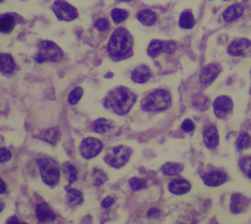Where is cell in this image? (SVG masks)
Returning <instances> with one entry per match:
<instances>
[{
    "instance_id": "obj_1",
    "label": "cell",
    "mask_w": 251,
    "mask_h": 224,
    "mask_svg": "<svg viewBox=\"0 0 251 224\" xmlns=\"http://www.w3.org/2000/svg\"><path fill=\"white\" fill-rule=\"evenodd\" d=\"M136 101L135 94L125 86H119L108 92L104 107L113 112L124 115L129 112Z\"/></svg>"
},
{
    "instance_id": "obj_2",
    "label": "cell",
    "mask_w": 251,
    "mask_h": 224,
    "mask_svg": "<svg viewBox=\"0 0 251 224\" xmlns=\"http://www.w3.org/2000/svg\"><path fill=\"white\" fill-rule=\"evenodd\" d=\"M132 45L133 40L131 34L126 28L120 27L111 34L107 50L112 58L121 60L130 56Z\"/></svg>"
},
{
    "instance_id": "obj_3",
    "label": "cell",
    "mask_w": 251,
    "mask_h": 224,
    "mask_svg": "<svg viewBox=\"0 0 251 224\" xmlns=\"http://www.w3.org/2000/svg\"><path fill=\"white\" fill-rule=\"evenodd\" d=\"M37 165L43 183L49 187L57 186L61 178V169L57 160L50 157H43L37 159Z\"/></svg>"
},
{
    "instance_id": "obj_4",
    "label": "cell",
    "mask_w": 251,
    "mask_h": 224,
    "mask_svg": "<svg viewBox=\"0 0 251 224\" xmlns=\"http://www.w3.org/2000/svg\"><path fill=\"white\" fill-rule=\"evenodd\" d=\"M64 57V51L62 48L51 40H42L39 42L37 51L33 57L34 61L38 64L46 62L57 63Z\"/></svg>"
},
{
    "instance_id": "obj_5",
    "label": "cell",
    "mask_w": 251,
    "mask_h": 224,
    "mask_svg": "<svg viewBox=\"0 0 251 224\" xmlns=\"http://www.w3.org/2000/svg\"><path fill=\"white\" fill-rule=\"evenodd\" d=\"M171 105V95L167 90L157 89L149 93L141 102L142 110L146 112H162Z\"/></svg>"
},
{
    "instance_id": "obj_6",
    "label": "cell",
    "mask_w": 251,
    "mask_h": 224,
    "mask_svg": "<svg viewBox=\"0 0 251 224\" xmlns=\"http://www.w3.org/2000/svg\"><path fill=\"white\" fill-rule=\"evenodd\" d=\"M131 150L126 146L119 145L112 148L105 156L104 160L107 164L114 168H121L129 159Z\"/></svg>"
},
{
    "instance_id": "obj_7",
    "label": "cell",
    "mask_w": 251,
    "mask_h": 224,
    "mask_svg": "<svg viewBox=\"0 0 251 224\" xmlns=\"http://www.w3.org/2000/svg\"><path fill=\"white\" fill-rule=\"evenodd\" d=\"M56 18L60 21L71 22L78 17L77 9L66 0H57L51 6Z\"/></svg>"
},
{
    "instance_id": "obj_8",
    "label": "cell",
    "mask_w": 251,
    "mask_h": 224,
    "mask_svg": "<svg viewBox=\"0 0 251 224\" xmlns=\"http://www.w3.org/2000/svg\"><path fill=\"white\" fill-rule=\"evenodd\" d=\"M79 154L85 159H90L97 157L102 149V142L95 137H86L84 138L79 145Z\"/></svg>"
},
{
    "instance_id": "obj_9",
    "label": "cell",
    "mask_w": 251,
    "mask_h": 224,
    "mask_svg": "<svg viewBox=\"0 0 251 224\" xmlns=\"http://www.w3.org/2000/svg\"><path fill=\"white\" fill-rule=\"evenodd\" d=\"M227 53L236 57H251V41L246 38L235 39L228 45Z\"/></svg>"
},
{
    "instance_id": "obj_10",
    "label": "cell",
    "mask_w": 251,
    "mask_h": 224,
    "mask_svg": "<svg viewBox=\"0 0 251 224\" xmlns=\"http://www.w3.org/2000/svg\"><path fill=\"white\" fill-rule=\"evenodd\" d=\"M176 48V45L173 41L153 40L150 42V44L148 46L147 54L152 58H156L163 52L168 53V54H173L175 52Z\"/></svg>"
},
{
    "instance_id": "obj_11",
    "label": "cell",
    "mask_w": 251,
    "mask_h": 224,
    "mask_svg": "<svg viewBox=\"0 0 251 224\" xmlns=\"http://www.w3.org/2000/svg\"><path fill=\"white\" fill-rule=\"evenodd\" d=\"M232 100L227 96H219L214 102V112L219 118H224L232 110Z\"/></svg>"
},
{
    "instance_id": "obj_12",
    "label": "cell",
    "mask_w": 251,
    "mask_h": 224,
    "mask_svg": "<svg viewBox=\"0 0 251 224\" xmlns=\"http://www.w3.org/2000/svg\"><path fill=\"white\" fill-rule=\"evenodd\" d=\"M35 216L41 223H51L56 220V214L46 202H40L35 206Z\"/></svg>"
},
{
    "instance_id": "obj_13",
    "label": "cell",
    "mask_w": 251,
    "mask_h": 224,
    "mask_svg": "<svg viewBox=\"0 0 251 224\" xmlns=\"http://www.w3.org/2000/svg\"><path fill=\"white\" fill-rule=\"evenodd\" d=\"M222 71V67L219 64H209L200 73V82L204 85L212 83Z\"/></svg>"
},
{
    "instance_id": "obj_14",
    "label": "cell",
    "mask_w": 251,
    "mask_h": 224,
    "mask_svg": "<svg viewBox=\"0 0 251 224\" xmlns=\"http://www.w3.org/2000/svg\"><path fill=\"white\" fill-rule=\"evenodd\" d=\"M204 144L208 149H214L219 144V133L215 125H210L206 127L203 133Z\"/></svg>"
},
{
    "instance_id": "obj_15",
    "label": "cell",
    "mask_w": 251,
    "mask_h": 224,
    "mask_svg": "<svg viewBox=\"0 0 251 224\" xmlns=\"http://www.w3.org/2000/svg\"><path fill=\"white\" fill-rule=\"evenodd\" d=\"M190 188H191L190 183H189L187 180L181 179V178L172 180V181L169 183V185H168L169 191H170L172 194H175V195H183V194H186L187 192H189Z\"/></svg>"
},
{
    "instance_id": "obj_16",
    "label": "cell",
    "mask_w": 251,
    "mask_h": 224,
    "mask_svg": "<svg viewBox=\"0 0 251 224\" xmlns=\"http://www.w3.org/2000/svg\"><path fill=\"white\" fill-rule=\"evenodd\" d=\"M226 174L222 171H212L203 176L205 185L210 187H217L224 184L226 181Z\"/></svg>"
},
{
    "instance_id": "obj_17",
    "label": "cell",
    "mask_w": 251,
    "mask_h": 224,
    "mask_svg": "<svg viewBox=\"0 0 251 224\" xmlns=\"http://www.w3.org/2000/svg\"><path fill=\"white\" fill-rule=\"evenodd\" d=\"M16 68V63L12 55L0 53V72L5 75L12 74Z\"/></svg>"
},
{
    "instance_id": "obj_18",
    "label": "cell",
    "mask_w": 251,
    "mask_h": 224,
    "mask_svg": "<svg viewBox=\"0 0 251 224\" xmlns=\"http://www.w3.org/2000/svg\"><path fill=\"white\" fill-rule=\"evenodd\" d=\"M247 204H248V200L244 196L235 193L230 198L229 209L232 213L237 214L244 211L247 207Z\"/></svg>"
},
{
    "instance_id": "obj_19",
    "label": "cell",
    "mask_w": 251,
    "mask_h": 224,
    "mask_svg": "<svg viewBox=\"0 0 251 224\" xmlns=\"http://www.w3.org/2000/svg\"><path fill=\"white\" fill-rule=\"evenodd\" d=\"M61 136L62 134L59 127H51L41 131L39 138L45 143H48L50 145H56L60 141Z\"/></svg>"
},
{
    "instance_id": "obj_20",
    "label": "cell",
    "mask_w": 251,
    "mask_h": 224,
    "mask_svg": "<svg viewBox=\"0 0 251 224\" xmlns=\"http://www.w3.org/2000/svg\"><path fill=\"white\" fill-rule=\"evenodd\" d=\"M66 196H67V203L71 207L79 206L83 202V194L75 188L66 187Z\"/></svg>"
},
{
    "instance_id": "obj_21",
    "label": "cell",
    "mask_w": 251,
    "mask_h": 224,
    "mask_svg": "<svg viewBox=\"0 0 251 224\" xmlns=\"http://www.w3.org/2000/svg\"><path fill=\"white\" fill-rule=\"evenodd\" d=\"M151 76L150 68L147 66L141 65L135 67L131 72V79L136 83H145Z\"/></svg>"
},
{
    "instance_id": "obj_22",
    "label": "cell",
    "mask_w": 251,
    "mask_h": 224,
    "mask_svg": "<svg viewBox=\"0 0 251 224\" xmlns=\"http://www.w3.org/2000/svg\"><path fill=\"white\" fill-rule=\"evenodd\" d=\"M16 26V19L12 14H0V32L11 33Z\"/></svg>"
},
{
    "instance_id": "obj_23",
    "label": "cell",
    "mask_w": 251,
    "mask_h": 224,
    "mask_svg": "<svg viewBox=\"0 0 251 224\" xmlns=\"http://www.w3.org/2000/svg\"><path fill=\"white\" fill-rule=\"evenodd\" d=\"M114 126H115V124L111 120L103 118V117H100V118H97L96 120H94L92 122L91 129L95 133L105 134V133L111 131L114 128Z\"/></svg>"
},
{
    "instance_id": "obj_24",
    "label": "cell",
    "mask_w": 251,
    "mask_h": 224,
    "mask_svg": "<svg viewBox=\"0 0 251 224\" xmlns=\"http://www.w3.org/2000/svg\"><path fill=\"white\" fill-rule=\"evenodd\" d=\"M61 168L68 184L71 185L75 183V180L77 179V170L75 166L70 161H64L61 165Z\"/></svg>"
},
{
    "instance_id": "obj_25",
    "label": "cell",
    "mask_w": 251,
    "mask_h": 224,
    "mask_svg": "<svg viewBox=\"0 0 251 224\" xmlns=\"http://www.w3.org/2000/svg\"><path fill=\"white\" fill-rule=\"evenodd\" d=\"M243 14V7L240 4H233L226 8L223 13V19L226 22H232Z\"/></svg>"
},
{
    "instance_id": "obj_26",
    "label": "cell",
    "mask_w": 251,
    "mask_h": 224,
    "mask_svg": "<svg viewBox=\"0 0 251 224\" xmlns=\"http://www.w3.org/2000/svg\"><path fill=\"white\" fill-rule=\"evenodd\" d=\"M136 18L144 25H152L157 20L156 14L151 10H142L138 12Z\"/></svg>"
},
{
    "instance_id": "obj_27",
    "label": "cell",
    "mask_w": 251,
    "mask_h": 224,
    "mask_svg": "<svg viewBox=\"0 0 251 224\" xmlns=\"http://www.w3.org/2000/svg\"><path fill=\"white\" fill-rule=\"evenodd\" d=\"M162 172L165 175L168 176H174L177 175L183 170V165L181 163H176V162H167L161 167Z\"/></svg>"
},
{
    "instance_id": "obj_28",
    "label": "cell",
    "mask_w": 251,
    "mask_h": 224,
    "mask_svg": "<svg viewBox=\"0 0 251 224\" xmlns=\"http://www.w3.org/2000/svg\"><path fill=\"white\" fill-rule=\"evenodd\" d=\"M194 25V18L191 12L185 11L180 15L179 18V26L182 28H192Z\"/></svg>"
},
{
    "instance_id": "obj_29",
    "label": "cell",
    "mask_w": 251,
    "mask_h": 224,
    "mask_svg": "<svg viewBox=\"0 0 251 224\" xmlns=\"http://www.w3.org/2000/svg\"><path fill=\"white\" fill-rule=\"evenodd\" d=\"M91 177H92L93 185L97 186V187L104 184L108 179L106 173L103 170L99 169V168H93L92 173H91Z\"/></svg>"
},
{
    "instance_id": "obj_30",
    "label": "cell",
    "mask_w": 251,
    "mask_h": 224,
    "mask_svg": "<svg viewBox=\"0 0 251 224\" xmlns=\"http://www.w3.org/2000/svg\"><path fill=\"white\" fill-rule=\"evenodd\" d=\"M83 95V89L80 86L74 88L68 95V103L72 106L76 105Z\"/></svg>"
},
{
    "instance_id": "obj_31",
    "label": "cell",
    "mask_w": 251,
    "mask_h": 224,
    "mask_svg": "<svg viewBox=\"0 0 251 224\" xmlns=\"http://www.w3.org/2000/svg\"><path fill=\"white\" fill-rule=\"evenodd\" d=\"M250 144H251L250 136L247 133L243 132V133L239 134V136L237 137V139L235 141V148L238 151H241V150L248 148L250 146Z\"/></svg>"
},
{
    "instance_id": "obj_32",
    "label": "cell",
    "mask_w": 251,
    "mask_h": 224,
    "mask_svg": "<svg viewBox=\"0 0 251 224\" xmlns=\"http://www.w3.org/2000/svg\"><path fill=\"white\" fill-rule=\"evenodd\" d=\"M239 168L245 176L251 179V157H245L238 161Z\"/></svg>"
},
{
    "instance_id": "obj_33",
    "label": "cell",
    "mask_w": 251,
    "mask_h": 224,
    "mask_svg": "<svg viewBox=\"0 0 251 224\" xmlns=\"http://www.w3.org/2000/svg\"><path fill=\"white\" fill-rule=\"evenodd\" d=\"M127 16H128L127 12L123 9L116 8L111 11V17L115 23H120V22H124L127 18Z\"/></svg>"
},
{
    "instance_id": "obj_34",
    "label": "cell",
    "mask_w": 251,
    "mask_h": 224,
    "mask_svg": "<svg viewBox=\"0 0 251 224\" xmlns=\"http://www.w3.org/2000/svg\"><path fill=\"white\" fill-rule=\"evenodd\" d=\"M129 186L132 190L137 191V190H141L146 186V181L142 178H137V177H132L129 180Z\"/></svg>"
},
{
    "instance_id": "obj_35",
    "label": "cell",
    "mask_w": 251,
    "mask_h": 224,
    "mask_svg": "<svg viewBox=\"0 0 251 224\" xmlns=\"http://www.w3.org/2000/svg\"><path fill=\"white\" fill-rule=\"evenodd\" d=\"M12 158V153L5 147H0V162L4 163Z\"/></svg>"
},
{
    "instance_id": "obj_36",
    "label": "cell",
    "mask_w": 251,
    "mask_h": 224,
    "mask_svg": "<svg viewBox=\"0 0 251 224\" xmlns=\"http://www.w3.org/2000/svg\"><path fill=\"white\" fill-rule=\"evenodd\" d=\"M94 25L98 30L103 31L109 27V22L106 19H99L98 21H96Z\"/></svg>"
},
{
    "instance_id": "obj_37",
    "label": "cell",
    "mask_w": 251,
    "mask_h": 224,
    "mask_svg": "<svg viewBox=\"0 0 251 224\" xmlns=\"http://www.w3.org/2000/svg\"><path fill=\"white\" fill-rule=\"evenodd\" d=\"M181 128L185 132H191L194 129V123L190 119H185L181 123Z\"/></svg>"
},
{
    "instance_id": "obj_38",
    "label": "cell",
    "mask_w": 251,
    "mask_h": 224,
    "mask_svg": "<svg viewBox=\"0 0 251 224\" xmlns=\"http://www.w3.org/2000/svg\"><path fill=\"white\" fill-rule=\"evenodd\" d=\"M114 202H115V199H114L113 197H111V196H108V197H106V198L102 201L101 206H102L103 208H108V207H110Z\"/></svg>"
},
{
    "instance_id": "obj_39",
    "label": "cell",
    "mask_w": 251,
    "mask_h": 224,
    "mask_svg": "<svg viewBox=\"0 0 251 224\" xmlns=\"http://www.w3.org/2000/svg\"><path fill=\"white\" fill-rule=\"evenodd\" d=\"M6 223H9V224H16V223H25V222L21 221L18 216L12 215V216H10V217L6 220Z\"/></svg>"
},
{
    "instance_id": "obj_40",
    "label": "cell",
    "mask_w": 251,
    "mask_h": 224,
    "mask_svg": "<svg viewBox=\"0 0 251 224\" xmlns=\"http://www.w3.org/2000/svg\"><path fill=\"white\" fill-rule=\"evenodd\" d=\"M159 214H160V211H159V209H157V208H151V209L147 212V216H148V217H153V218L158 217Z\"/></svg>"
},
{
    "instance_id": "obj_41",
    "label": "cell",
    "mask_w": 251,
    "mask_h": 224,
    "mask_svg": "<svg viewBox=\"0 0 251 224\" xmlns=\"http://www.w3.org/2000/svg\"><path fill=\"white\" fill-rule=\"evenodd\" d=\"M6 190H7V185H6V183L4 182V180L0 178V194L5 193Z\"/></svg>"
},
{
    "instance_id": "obj_42",
    "label": "cell",
    "mask_w": 251,
    "mask_h": 224,
    "mask_svg": "<svg viewBox=\"0 0 251 224\" xmlns=\"http://www.w3.org/2000/svg\"><path fill=\"white\" fill-rule=\"evenodd\" d=\"M4 208H5V203H4V202L0 199V213L3 211Z\"/></svg>"
},
{
    "instance_id": "obj_43",
    "label": "cell",
    "mask_w": 251,
    "mask_h": 224,
    "mask_svg": "<svg viewBox=\"0 0 251 224\" xmlns=\"http://www.w3.org/2000/svg\"><path fill=\"white\" fill-rule=\"evenodd\" d=\"M119 1H123V2H129L131 0H119Z\"/></svg>"
},
{
    "instance_id": "obj_44",
    "label": "cell",
    "mask_w": 251,
    "mask_h": 224,
    "mask_svg": "<svg viewBox=\"0 0 251 224\" xmlns=\"http://www.w3.org/2000/svg\"><path fill=\"white\" fill-rule=\"evenodd\" d=\"M3 1H4V0H0V3H2V2H3Z\"/></svg>"
},
{
    "instance_id": "obj_45",
    "label": "cell",
    "mask_w": 251,
    "mask_h": 224,
    "mask_svg": "<svg viewBox=\"0 0 251 224\" xmlns=\"http://www.w3.org/2000/svg\"><path fill=\"white\" fill-rule=\"evenodd\" d=\"M226 1H228V0H226Z\"/></svg>"
},
{
    "instance_id": "obj_46",
    "label": "cell",
    "mask_w": 251,
    "mask_h": 224,
    "mask_svg": "<svg viewBox=\"0 0 251 224\" xmlns=\"http://www.w3.org/2000/svg\"></svg>"
}]
</instances>
